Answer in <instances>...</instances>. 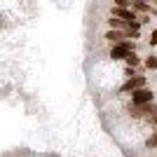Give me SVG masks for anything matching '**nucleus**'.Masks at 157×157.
<instances>
[{"label":"nucleus","instance_id":"1","mask_svg":"<svg viewBox=\"0 0 157 157\" xmlns=\"http://www.w3.org/2000/svg\"><path fill=\"white\" fill-rule=\"evenodd\" d=\"M134 49H136V45H134V42H129V40H122L120 45H113V47H110V59H115V61H124L129 54H134Z\"/></svg>","mask_w":157,"mask_h":157},{"label":"nucleus","instance_id":"2","mask_svg":"<svg viewBox=\"0 0 157 157\" xmlns=\"http://www.w3.org/2000/svg\"><path fill=\"white\" fill-rule=\"evenodd\" d=\"M129 113H131V117H148V120H155L157 115V108L152 103H145V105H129Z\"/></svg>","mask_w":157,"mask_h":157},{"label":"nucleus","instance_id":"3","mask_svg":"<svg viewBox=\"0 0 157 157\" xmlns=\"http://www.w3.org/2000/svg\"><path fill=\"white\" fill-rule=\"evenodd\" d=\"M143 87H145V78L143 75H134V78H127V82L122 85V92L134 94V92H138V89H143Z\"/></svg>","mask_w":157,"mask_h":157},{"label":"nucleus","instance_id":"4","mask_svg":"<svg viewBox=\"0 0 157 157\" xmlns=\"http://www.w3.org/2000/svg\"><path fill=\"white\" fill-rule=\"evenodd\" d=\"M145 103H152V92L150 89H138V92L131 94V105H145Z\"/></svg>","mask_w":157,"mask_h":157},{"label":"nucleus","instance_id":"5","mask_svg":"<svg viewBox=\"0 0 157 157\" xmlns=\"http://www.w3.org/2000/svg\"><path fill=\"white\" fill-rule=\"evenodd\" d=\"M103 38L108 40V42H110V47H113V45H120V42H122V38H127V35H124L122 31H108Z\"/></svg>","mask_w":157,"mask_h":157},{"label":"nucleus","instance_id":"6","mask_svg":"<svg viewBox=\"0 0 157 157\" xmlns=\"http://www.w3.org/2000/svg\"><path fill=\"white\" fill-rule=\"evenodd\" d=\"M124 63H127V71H134V68H136V66L141 63V59H138V56H136V52H134V54H129V56L124 59Z\"/></svg>","mask_w":157,"mask_h":157},{"label":"nucleus","instance_id":"7","mask_svg":"<svg viewBox=\"0 0 157 157\" xmlns=\"http://www.w3.org/2000/svg\"><path fill=\"white\" fill-rule=\"evenodd\" d=\"M108 26H110V31H120V28H127L129 24H124V21H120V19H115V17H110V19H108Z\"/></svg>","mask_w":157,"mask_h":157},{"label":"nucleus","instance_id":"8","mask_svg":"<svg viewBox=\"0 0 157 157\" xmlns=\"http://www.w3.org/2000/svg\"><path fill=\"white\" fill-rule=\"evenodd\" d=\"M131 10H138V12H152V7L145 5V2H131Z\"/></svg>","mask_w":157,"mask_h":157},{"label":"nucleus","instance_id":"9","mask_svg":"<svg viewBox=\"0 0 157 157\" xmlns=\"http://www.w3.org/2000/svg\"><path fill=\"white\" fill-rule=\"evenodd\" d=\"M145 68L148 71H157V56H148L145 59Z\"/></svg>","mask_w":157,"mask_h":157},{"label":"nucleus","instance_id":"10","mask_svg":"<svg viewBox=\"0 0 157 157\" xmlns=\"http://www.w3.org/2000/svg\"><path fill=\"white\" fill-rule=\"evenodd\" d=\"M145 145H148V148H157V131L148 138V143H145Z\"/></svg>","mask_w":157,"mask_h":157},{"label":"nucleus","instance_id":"11","mask_svg":"<svg viewBox=\"0 0 157 157\" xmlns=\"http://www.w3.org/2000/svg\"><path fill=\"white\" fill-rule=\"evenodd\" d=\"M148 42H150V47H155V45H157V28H155V31L150 33V38H148Z\"/></svg>","mask_w":157,"mask_h":157},{"label":"nucleus","instance_id":"12","mask_svg":"<svg viewBox=\"0 0 157 157\" xmlns=\"http://www.w3.org/2000/svg\"><path fill=\"white\" fill-rule=\"evenodd\" d=\"M155 127H157V115H155Z\"/></svg>","mask_w":157,"mask_h":157}]
</instances>
